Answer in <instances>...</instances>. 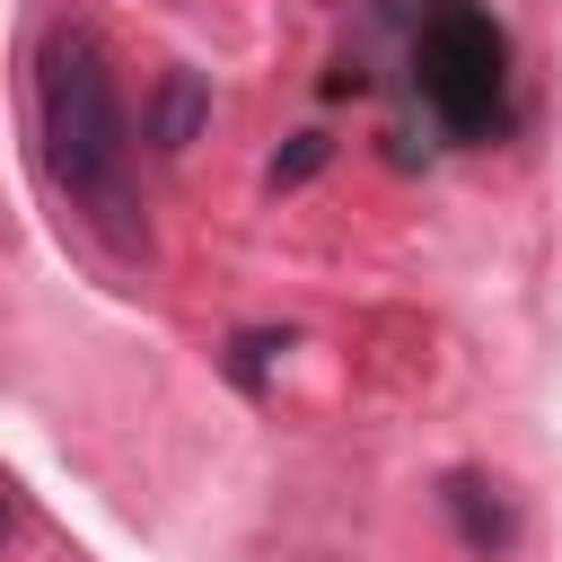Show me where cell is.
Listing matches in <instances>:
<instances>
[{
    "label": "cell",
    "mask_w": 562,
    "mask_h": 562,
    "mask_svg": "<svg viewBox=\"0 0 562 562\" xmlns=\"http://www.w3.org/2000/svg\"><path fill=\"white\" fill-rule=\"evenodd\" d=\"M9 536H18V492L0 483V544H9Z\"/></svg>",
    "instance_id": "obj_5"
},
{
    "label": "cell",
    "mask_w": 562,
    "mask_h": 562,
    "mask_svg": "<svg viewBox=\"0 0 562 562\" xmlns=\"http://www.w3.org/2000/svg\"><path fill=\"white\" fill-rule=\"evenodd\" d=\"M35 140H44V176L70 193V211L123 263L149 255V220L132 193V114H123L97 26H79V18H61L35 53Z\"/></svg>",
    "instance_id": "obj_1"
},
{
    "label": "cell",
    "mask_w": 562,
    "mask_h": 562,
    "mask_svg": "<svg viewBox=\"0 0 562 562\" xmlns=\"http://www.w3.org/2000/svg\"><path fill=\"white\" fill-rule=\"evenodd\" d=\"M439 509H448L457 544H465V553H483V562L518 544V509H509V501H501V483H492V474H474V465L439 474Z\"/></svg>",
    "instance_id": "obj_3"
},
{
    "label": "cell",
    "mask_w": 562,
    "mask_h": 562,
    "mask_svg": "<svg viewBox=\"0 0 562 562\" xmlns=\"http://www.w3.org/2000/svg\"><path fill=\"white\" fill-rule=\"evenodd\" d=\"M404 61L448 140H501L509 132V35L483 0H413Z\"/></svg>",
    "instance_id": "obj_2"
},
{
    "label": "cell",
    "mask_w": 562,
    "mask_h": 562,
    "mask_svg": "<svg viewBox=\"0 0 562 562\" xmlns=\"http://www.w3.org/2000/svg\"><path fill=\"white\" fill-rule=\"evenodd\" d=\"M211 123V88H202V70H167L158 79V97H149V149L158 158H176V149H193V132Z\"/></svg>",
    "instance_id": "obj_4"
}]
</instances>
